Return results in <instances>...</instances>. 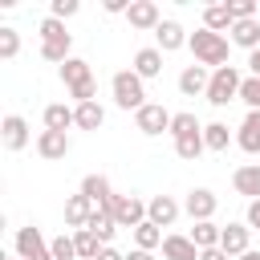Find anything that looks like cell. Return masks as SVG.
<instances>
[{
  "label": "cell",
  "mask_w": 260,
  "mask_h": 260,
  "mask_svg": "<svg viewBox=\"0 0 260 260\" xmlns=\"http://www.w3.org/2000/svg\"><path fill=\"white\" fill-rule=\"evenodd\" d=\"M187 49L195 53V65H203V69H223V65H228V49H232V41H228L223 32L195 28L191 41H187Z\"/></svg>",
  "instance_id": "cell-1"
},
{
  "label": "cell",
  "mask_w": 260,
  "mask_h": 260,
  "mask_svg": "<svg viewBox=\"0 0 260 260\" xmlns=\"http://www.w3.org/2000/svg\"><path fill=\"white\" fill-rule=\"evenodd\" d=\"M61 81H65V89H69V98L77 106L81 102H93V93H98V81L89 73V61H81V57H69L61 65Z\"/></svg>",
  "instance_id": "cell-2"
},
{
  "label": "cell",
  "mask_w": 260,
  "mask_h": 260,
  "mask_svg": "<svg viewBox=\"0 0 260 260\" xmlns=\"http://www.w3.org/2000/svg\"><path fill=\"white\" fill-rule=\"evenodd\" d=\"M69 49H73V37L65 32V24L53 20V16H45L41 20V57L53 61V65H65L69 61Z\"/></svg>",
  "instance_id": "cell-3"
},
{
  "label": "cell",
  "mask_w": 260,
  "mask_h": 260,
  "mask_svg": "<svg viewBox=\"0 0 260 260\" xmlns=\"http://www.w3.org/2000/svg\"><path fill=\"white\" fill-rule=\"evenodd\" d=\"M110 89H114V106H118V110H134V114H138V110L146 106V81H142L134 69L114 73Z\"/></svg>",
  "instance_id": "cell-4"
},
{
  "label": "cell",
  "mask_w": 260,
  "mask_h": 260,
  "mask_svg": "<svg viewBox=\"0 0 260 260\" xmlns=\"http://www.w3.org/2000/svg\"><path fill=\"white\" fill-rule=\"evenodd\" d=\"M240 85H244V73L236 65H223V69H211V81H207V102L211 106H228L240 98Z\"/></svg>",
  "instance_id": "cell-5"
},
{
  "label": "cell",
  "mask_w": 260,
  "mask_h": 260,
  "mask_svg": "<svg viewBox=\"0 0 260 260\" xmlns=\"http://www.w3.org/2000/svg\"><path fill=\"white\" fill-rule=\"evenodd\" d=\"M171 118H175V114H171L167 106H158V102H146V106L134 114V126H138L146 138H154V134H162V130L171 134Z\"/></svg>",
  "instance_id": "cell-6"
},
{
  "label": "cell",
  "mask_w": 260,
  "mask_h": 260,
  "mask_svg": "<svg viewBox=\"0 0 260 260\" xmlns=\"http://www.w3.org/2000/svg\"><path fill=\"white\" fill-rule=\"evenodd\" d=\"M114 219H118V228H138V223H146V203L138 199V195H114Z\"/></svg>",
  "instance_id": "cell-7"
},
{
  "label": "cell",
  "mask_w": 260,
  "mask_h": 260,
  "mask_svg": "<svg viewBox=\"0 0 260 260\" xmlns=\"http://www.w3.org/2000/svg\"><path fill=\"white\" fill-rule=\"evenodd\" d=\"M215 207H219V199H215V191H207V187H195V191H187V199H183V211H187L195 223L211 219Z\"/></svg>",
  "instance_id": "cell-8"
},
{
  "label": "cell",
  "mask_w": 260,
  "mask_h": 260,
  "mask_svg": "<svg viewBox=\"0 0 260 260\" xmlns=\"http://www.w3.org/2000/svg\"><path fill=\"white\" fill-rule=\"evenodd\" d=\"M16 252H20V260H45V256H53L49 240L41 236V228H20L16 232Z\"/></svg>",
  "instance_id": "cell-9"
},
{
  "label": "cell",
  "mask_w": 260,
  "mask_h": 260,
  "mask_svg": "<svg viewBox=\"0 0 260 260\" xmlns=\"http://www.w3.org/2000/svg\"><path fill=\"white\" fill-rule=\"evenodd\" d=\"M0 142H4V150H24L28 146V122L20 114H8L0 122Z\"/></svg>",
  "instance_id": "cell-10"
},
{
  "label": "cell",
  "mask_w": 260,
  "mask_h": 260,
  "mask_svg": "<svg viewBox=\"0 0 260 260\" xmlns=\"http://www.w3.org/2000/svg\"><path fill=\"white\" fill-rule=\"evenodd\" d=\"M179 203L171 199V195H154V199H146V219L154 223V228H171L175 219H179Z\"/></svg>",
  "instance_id": "cell-11"
},
{
  "label": "cell",
  "mask_w": 260,
  "mask_h": 260,
  "mask_svg": "<svg viewBox=\"0 0 260 260\" xmlns=\"http://www.w3.org/2000/svg\"><path fill=\"white\" fill-rule=\"evenodd\" d=\"M248 240H252V228H248V223H228V228H223V236H219V248H223L232 260H240L244 252H252V248H248Z\"/></svg>",
  "instance_id": "cell-12"
},
{
  "label": "cell",
  "mask_w": 260,
  "mask_h": 260,
  "mask_svg": "<svg viewBox=\"0 0 260 260\" xmlns=\"http://www.w3.org/2000/svg\"><path fill=\"white\" fill-rule=\"evenodd\" d=\"M154 41H158V53H175V49H183V45L191 41V32H187L179 20H162V24L154 28Z\"/></svg>",
  "instance_id": "cell-13"
},
{
  "label": "cell",
  "mask_w": 260,
  "mask_h": 260,
  "mask_svg": "<svg viewBox=\"0 0 260 260\" xmlns=\"http://www.w3.org/2000/svg\"><path fill=\"white\" fill-rule=\"evenodd\" d=\"M236 146L244 154H260V110H248V118L236 130Z\"/></svg>",
  "instance_id": "cell-14"
},
{
  "label": "cell",
  "mask_w": 260,
  "mask_h": 260,
  "mask_svg": "<svg viewBox=\"0 0 260 260\" xmlns=\"http://www.w3.org/2000/svg\"><path fill=\"white\" fill-rule=\"evenodd\" d=\"M126 20H130V28H158L162 24V16H158V4L154 0H134L130 4V12H126Z\"/></svg>",
  "instance_id": "cell-15"
},
{
  "label": "cell",
  "mask_w": 260,
  "mask_h": 260,
  "mask_svg": "<svg viewBox=\"0 0 260 260\" xmlns=\"http://www.w3.org/2000/svg\"><path fill=\"white\" fill-rule=\"evenodd\" d=\"M81 195L93 207H114V191H110V179L106 175H85L81 179Z\"/></svg>",
  "instance_id": "cell-16"
},
{
  "label": "cell",
  "mask_w": 260,
  "mask_h": 260,
  "mask_svg": "<svg viewBox=\"0 0 260 260\" xmlns=\"http://www.w3.org/2000/svg\"><path fill=\"white\" fill-rule=\"evenodd\" d=\"M232 187L248 199H260V162H244L232 171Z\"/></svg>",
  "instance_id": "cell-17"
},
{
  "label": "cell",
  "mask_w": 260,
  "mask_h": 260,
  "mask_svg": "<svg viewBox=\"0 0 260 260\" xmlns=\"http://www.w3.org/2000/svg\"><path fill=\"white\" fill-rule=\"evenodd\" d=\"M37 154L41 158H65L69 154V134H57V130H41L37 134Z\"/></svg>",
  "instance_id": "cell-18"
},
{
  "label": "cell",
  "mask_w": 260,
  "mask_h": 260,
  "mask_svg": "<svg viewBox=\"0 0 260 260\" xmlns=\"http://www.w3.org/2000/svg\"><path fill=\"white\" fill-rule=\"evenodd\" d=\"M207 81H211V73H207L203 65H187V69L179 73V93H183V98L207 93Z\"/></svg>",
  "instance_id": "cell-19"
},
{
  "label": "cell",
  "mask_w": 260,
  "mask_h": 260,
  "mask_svg": "<svg viewBox=\"0 0 260 260\" xmlns=\"http://www.w3.org/2000/svg\"><path fill=\"white\" fill-rule=\"evenodd\" d=\"M134 73H138L142 81H150V77H158V73H162V53H158V45H150V49H138V53H134Z\"/></svg>",
  "instance_id": "cell-20"
},
{
  "label": "cell",
  "mask_w": 260,
  "mask_h": 260,
  "mask_svg": "<svg viewBox=\"0 0 260 260\" xmlns=\"http://www.w3.org/2000/svg\"><path fill=\"white\" fill-rule=\"evenodd\" d=\"M89 215H93V203H89L81 191L65 199V223H69V228H77V232H81V228L89 223Z\"/></svg>",
  "instance_id": "cell-21"
},
{
  "label": "cell",
  "mask_w": 260,
  "mask_h": 260,
  "mask_svg": "<svg viewBox=\"0 0 260 260\" xmlns=\"http://www.w3.org/2000/svg\"><path fill=\"white\" fill-rule=\"evenodd\" d=\"M232 45L256 53V49H260V20H256V16H252V20H236V24H232Z\"/></svg>",
  "instance_id": "cell-22"
},
{
  "label": "cell",
  "mask_w": 260,
  "mask_h": 260,
  "mask_svg": "<svg viewBox=\"0 0 260 260\" xmlns=\"http://www.w3.org/2000/svg\"><path fill=\"white\" fill-rule=\"evenodd\" d=\"M102 122H106V110H102L98 102L73 106V126H77V130H102Z\"/></svg>",
  "instance_id": "cell-23"
},
{
  "label": "cell",
  "mask_w": 260,
  "mask_h": 260,
  "mask_svg": "<svg viewBox=\"0 0 260 260\" xmlns=\"http://www.w3.org/2000/svg\"><path fill=\"white\" fill-rule=\"evenodd\" d=\"M102 244H110L114 240V232H118V219H114V211L110 207H93V215H89V223H85Z\"/></svg>",
  "instance_id": "cell-24"
},
{
  "label": "cell",
  "mask_w": 260,
  "mask_h": 260,
  "mask_svg": "<svg viewBox=\"0 0 260 260\" xmlns=\"http://www.w3.org/2000/svg\"><path fill=\"white\" fill-rule=\"evenodd\" d=\"M162 256L167 260H199V248L191 236H167L162 240Z\"/></svg>",
  "instance_id": "cell-25"
},
{
  "label": "cell",
  "mask_w": 260,
  "mask_h": 260,
  "mask_svg": "<svg viewBox=\"0 0 260 260\" xmlns=\"http://www.w3.org/2000/svg\"><path fill=\"white\" fill-rule=\"evenodd\" d=\"M73 126V110L65 106V102H53V106H45V130H57V134H65Z\"/></svg>",
  "instance_id": "cell-26"
},
{
  "label": "cell",
  "mask_w": 260,
  "mask_h": 260,
  "mask_svg": "<svg viewBox=\"0 0 260 260\" xmlns=\"http://www.w3.org/2000/svg\"><path fill=\"white\" fill-rule=\"evenodd\" d=\"M232 12H228V4H211V8H203V28H211V32H232Z\"/></svg>",
  "instance_id": "cell-27"
},
{
  "label": "cell",
  "mask_w": 260,
  "mask_h": 260,
  "mask_svg": "<svg viewBox=\"0 0 260 260\" xmlns=\"http://www.w3.org/2000/svg\"><path fill=\"white\" fill-rule=\"evenodd\" d=\"M203 146L215 150V154L228 150V146H232V130H228L223 122H207V126H203Z\"/></svg>",
  "instance_id": "cell-28"
},
{
  "label": "cell",
  "mask_w": 260,
  "mask_h": 260,
  "mask_svg": "<svg viewBox=\"0 0 260 260\" xmlns=\"http://www.w3.org/2000/svg\"><path fill=\"white\" fill-rule=\"evenodd\" d=\"M219 236H223V228H215L211 219H203V223H195V228H191V240H195V248H199V252L219 248Z\"/></svg>",
  "instance_id": "cell-29"
},
{
  "label": "cell",
  "mask_w": 260,
  "mask_h": 260,
  "mask_svg": "<svg viewBox=\"0 0 260 260\" xmlns=\"http://www.w3.org/2000/svg\"><path fill=\"white\" fill-rule=\"evenodd\" d=\"M162 240H167V236H162V228H154L150 219L134 228V244H138L142 252H154V248H162Z\"/></svg>",
  "instance_id": "cell-30"
},
{
  "label": "cell",
  "mask_w": 260,
  "mask_h": 260,
  "mask_svg": "<svg viewBox=\"0 0 260 260\" xmlns=\"http://www.w3.org/2000/svg\"><path fill=\"white\" fill-rule=\"evenodd\" d=\"M73 244H77V260H98V252L106 248L89 228H81V232H73Z\"/></svg>",
  "instance_id": "cell-31"
},
{
  "label": "cell",
  "mask_w": 260,
  "mask_h": 260,
  "mask_svg": "<svg viewBox=\"0 0 260 260\" xmlns=\"http://www.w3.org/2000/svg\"><path fill=\"white\" fill-rule=\"evenodd\" d=\"M191 134H203V126H199V118L195 114H175L171 118V138H191Z\"/></svg>",
  "instance_id": "cell-32"
},
{
  "label": "cell",
  "mask_w": 260,
  "mask_h": 260,
  "mask_svg": "<svg viewBox=\"0 0 260 260\" xmlns=\"http://www.w3.org/2000/svg\"><path fill=\"white\" fill-rule=\"evenodd\" d=\"M203 150H207V146H203V134H191V138H175V154H179V158H187V162H195Z\"/></svg>",
  "instance_id": "cell-33"
},
{
  "label": "cell",
  "mask_w": 260,
  "mask_h": 260,
  "mask_svg": "<svg viewBox=\"0 0 260 260\" xmlns=\"http://www.w3.org/2000/svg\"><path fill=\"white\" fill-rule=\"evenodd\" d=\"M49 252H53V260H77V244H73V236H57V240H49Z\"/></svg>",
  "instance_id": "cell-34"
},
{
  "label": "cell",
  "mask_w": 260,
  "mask_h": 260,
  "mask_svg": "<svg viewBox=\"0 0 260 260\" xmlns=\"http://www.w3.org/2000/svg\"><path fill=\"white\" fill-rule=\"evenodd\" d=\"M16 53H20V32L16 28H0V57L12 61Z\"/></svg>",
  "instance_id": "cell-35"
},
{
  "label": "cell",
  "mask_w": 260,
  "mask_h": 260,
  "mask_svg": "<svg viewBox=\"0 0 260 260\" xmlns=\"http://www.w3.org/2000/svg\"><path fill=\"white\" fill-rule=\"evenodd\" d=\"M240 102H244L248 110H260V77H244V85H240Z\"/></svg>",
  "instance_id": "cell-36"
},
{
  "label": "cell",
  "mask_w": 260,
  "mask_h": 260,
  "mask_svg": "<svg viewBox=\"0 0 260 260\" xmlns=\"http://www.w3.org/2000/svg\"><path fill=\"white\" fill-rule=\"evenodd\" d=\"M77 8H81L77 0H53V4H49V16H53V20H65V16H77Z\"/></svg>",
  "instance_id": "cell-37"
},
{
  "label": "cell",
  "mask_w": 260,
  "mask_h": 260,
  "mask_svg": "<svg viewBox=\"0 0 260 260\" xmlns=\"http://www.w3.org/2000/svg\"><path fill=\"white\" fill-rule=\"evenodd\" d=\"M228 12H232V20H252V16H256V4H252V0H232Z\"/></svg>",
  "instance_id": "cell-38"
},
{
  "label": "cell",
  "mask_w": 260,
  "mask_h": 260,
  "mask_svg": "<svg viewBox=\"0 0 260 260\" xmlns=\"http://www.w3.org/2000/svg\"><path fill=\"white\" fill-rule=\"evenodd\" d=\"M248 228H260V199H252L248 203V219H244Z\"/></svg>",
  "instance_id": "cell-39"
},
{
  "label": "cell",
  "mask_w": 260,
  "mask_h": 260,
  "mask_svg": "<svg viewBox=\"0 0 260 260\" xmlns=\"http://www.w3.org/2000/svg\"><path fill=\"white\" fill-rule=\"evenodd\" d=\"M199 260H232L223 248H207V252H199Z\"/></svg>",
  "instance_id": "cell-40"
},
{
  "label": "cell",
  "mask_w": 260,
  "mask_h": 260,
  "mask_svg": "<svg viewBox=\"0 0 260 260\" xmlns=\"http://www.w3.org/2000/svg\"><path fill=\"white\" fill-rule=\"evenodd\" d=\"M106 12H114V16H118V12H130V4H126V0H106Z\"/></svg>",
  "instance_id": "cell-41"
},
{
  "label": "cell",
  "mask_w": 260,
  "mask_h": 260,
  "mask_svg": "<svg viewBox=\"0 0 260 260\" xmlns=\"http://www.w3.org/2000/svg\"><path fill=\"white\" fill-rule=\"evenodd\" d=\"M98 260H126V256H122V252H118V248H110V244H106V248H102V252H98Z\"/></svg>",
  "instance_id": "cell-42"
},
{
  "label": "cell",
  "mask_w": 260,
  "mask_h": 260,
  "mask_svg": "<svg viewBox=\"0 0 260 260\" xmlns=\"http://www.w3.org/2000/svg\"><path fill=\"white\" fill-rule=\"evenodd\" d=\"M248 65H252V77H260V49H256V53H248Z\"/></svg>",
  "instance_id": "cell-43"
},
{
  "label": "cell",
  "mask_w": 260,
  "mask_h": 260,
  "mask_svg": "<svg viewBox=\"0 0 260 260\" xmlns=\"http://www.w3.org/2000/svg\"><path fill=\"white\" fill-rule=\"evenodd\" d=\"M126 260H154V252H142V248H134V252H130Z\"/></svg>",
  "instance_id": "cell-44"
},
{
  "label": "cell",
  "mask_w": 260,
  "mask_h": 260,
  "mask_svg": "<svg viewBox=\"0 0 260 260\" xmlns=\"http://www.w3.org/2000/svg\"><path fill=\"white\" fill-rule=\"evenodd\" d=\"M240 260H260V252H244V256H240Z\"/></svg>",
  "instance_id": "cell-45"
},
{
  "label": "cell",
  "mask_w": 260,
  "mask_h": 260,
  "mask_svg": "<svg viewBox=\"0 0 260 260\" xmlns=\"http://www.w3.org/2000/svg\"><path fill=\"white\" fill-rule=\"evenodd\" d=\"M45 260H53V256H45Z\"/></svg>",
  "instance_id": "cell-46"
}]
</instances>
